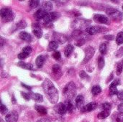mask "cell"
Segmentation results:
<instances>
[{
	"label": "cell",
	"instance_id": "cell-48",
	"mask_svg": "<svg viewBox=\"0 0 123 122\" xmlns=\"http://www.w3.org/2000/svg\"><path fill=\"white\" fill-rule=\"evenodd\" d=\"M117 98H118L120 100L123 101V91H119L118 93H117Z\"/></svg>",
	"mask_w": 123,
	"mask_h": 122
},
{
	"label": "cell",
	"instance_id": "cell-40",
	"mask_svg": "<svg viewBox=\"0 0 123 122\" xmlns=\"http://www.w3.org/2000/svg\"><path fill=\"white\" fill-rule=\"evenodd\" d=\"M118 92L119 91H118L117 87L110 86V95H117Z\"/></svg>",
	"mask_w": 123,
	"mask_h": 122
},
{
	"label": "cell",
	"instance_id": "cell-25",
	"mask_svg": "<svg viewBox=\"0 0 123 122\" xmlns=\"http://www.w3.org/2000/svg\"><path fill=\"white\" fill-rule=\"evenodd\" d=\"M74 45H68L66 47L65 50H64V54H65V55H66V57H68V56L72 53V52L74 51Z\"/></svg>",
	"mask_w": 123,
	"mask_h": 122
},
{
	"label": "cell",
	"instance_id": "cell-39",
	"mask_svg": "<svg viewBox=\"0 0 123 122\" xmlns=\"http://www.w3.org/2000/svg\"><path fill=\"white\" fill-rule=\"evenodd\" d=\"M79 76L82 79H86V80L88 79V80H89V78H90V77L89 76V75L85 71H84V70H82V71H81L79 73Z\"/></svg>",
	"mask_w": 123,
	"mask_h": 122
},
{
	"label": "cell",
	"instance_id": "cell-17",
	"mask_svg": "<svg viewBox=\"0 0 123 122\" xmlns=\"http://www.w3.org/2000/svg\"><path fill=\"white\" fill-rule=\"evenodd\" d=\"M71 36H72V37H73L74 40H79V39H80V38H81V37H85V35L83 34L82 31H81V30H79V29H75V30L72 32Z\"/></svg>",
	"mask_w": 123,
	"mask_h": 122
},
{
	"label": "cell",
	"instance_id": "cell-13",
	"mask_svg": "<svg viewBox=\"0 0 123 122\" xmlns=\"http://www.w3.org/2000/svg\"><path fill=\"white\" fill-rule=\"evenodd\" d=\"M32 27H33V33L35 35V36L37 38H41L43 36V31L39 25V24L35 23L32 24Z\"/></svg>",
	"mask_w": 123,
	"mask_h": 122
},
{
	"label": "cell",
	"instance_id": "cell-23",
	"mask_svg": "<svg viewBox=\"0 0 123 122\" xmlns=\"http://www.w3.org/2000/svg\"><path fill=\"white\" fill-rule=\"evenodd\" d=\"M65 104H66V109H67V111H68L69 113L72 114L74 111V110H75V106L74 105L72 101H69V100H67L66 101Z\"/></svg>",
	"mask_w": 123,
	"mask_h": 122
},
{
	"label": "cell",
	"instance_id": "cell-19",
	"mask_svg": "<svg viewBox=\"0 0 123 122\" xmlns=\"http://www.w3.org/2000/svg\"><path fill=\"white\" fill-rule=\"evenodd\" d=\"M46 14H47V12L45 11H44L42 9H40L35 13L34 17L37 19H43Z\"/></svg>",
	"mask_w": 123,
	"mask_h": 122
},
{
	"label": "cell",
	"instance_id": "cell-47",
	"mask_svg": "<svg viewBox=\"0 0 123 122\" xmlns=\"http://www.w3.org/2000/svg\"><path fill=\"white\" fill-rule=\"evenodd\" d=\"M120 84V81L119 79H115L111 84L110 86H113V87H117L118 85Z\"/></svg>",
	"mask_w": 123,
	"mask_h": 122
},
{
	"label": "cell",
	"instance_id": "cell-20",
	"mask_svg": "<svg viewBox=\"0 0 123 122\" xmlns=\"http://www.w3.org/2000/svg\"><path fill=\"white\" fill-rule=\"evenodd\" d=\"M30 97L32 99H33L36 102H43V97L42 95L39 93H30Z\"/></svg>",
	"mask_w": 123,
	"mask_h": 122
},
{
	"label": "cell",
	"instance_id": "cell-51",
	"mask_svg": "<svg viewBox=\"0 0 123 122\" xmlns=\"http://www.w3.org/2000/svg\"><path fill=\"white\" fill-rule=\"evenodd\" d=\"M37 122H51L49 119H40L38 120Z\"/></svg>",
	"mask_w": 123,
	"mask_h": 122
},
{
	"label": "cell",
	"instance_id": "cell-12",
	"mask_svg": "<svg viewBox=\"0 0 123 122\" xmlns=\"http://www.w3.org/2000/svg\"><path fill=\"white\" fill-rule=\"evenodd\" d=\"M5 120L6 122H17L18 120V114L15 111H11L6 115Z\"/></svg>",
	"mask_w": 123,
	"mask_h": 122
},
{
	"label": "cell",
	"instance_id": "cell-57",
	"mask_svg": "<svg viewBox=\"0 0 123 122\" xmlns=\"http://www.w3.org/2000/svg\"></svg>",
	"mask_w": 123,
	"mask_h": 122
},
{
	"label": "cell",
	"instance_id": "cell-33",
	"mask_svg": "<svg viewBox=\"0 0 123 122\" xmlns=\"http://www.w3.org/2000/svg\"><path fill=\"white\" fill-rule=\"evenodd\" d=\"M116 42L117 45H121L123 43V32H120L117 34L116 37Z\"/></svg>",
	"mask_w": 123,
	"mask_h": 122
},
{
	"label": "cell",
	"instance_id": "cell-56",
	"mask_svg": "<svg viewBox=\"0 0 123 122\" xmlns=\"http://www.w3.org/2000/svg\"><path fill=\"white\" fill-rule=\"evenodd\" d=\"M1 122H4V121H3L2 119H1Z\"/></svg>",
	"mask_w": 123,
	"mask_h": 122
},
{
	"label": "cell",
	"instance_id": "cell-42",
	"mask_svg": "<svg viewBox=\"0 0 123 122\" xmlns=\"http://www.w3.org/2000/svg\"><path fill=\"white\" fill-rule=\"evenodd\" d=\"M32 47H30V46H27V47H24V48L22 49V52L27 53V54H28V55H30V54L32 52Z\"/></svg>",
	"mask_w": 123,
	"mask_h": 122
},
{
	"label": "cell",
	"instance_id": "cell-37",
	"mask_svg": "<svg viewBox=\"0 0 123 122\" xmlns=\"http://www.w3.org/2000/svg\"><path fill=\"white\" fill-rule=\"evenodd\" d=\"M29 5L31 8H36L40 5V1L37 0H31L29 1Z\"/></svg>",
	"mask_w": 123,
	"mask_h": 122
},
{
	"label": "cell",
	"instance_id": "cell-53",
	"mask_svg": "<svg viewBox=\"0 0 123 122\" xmlns=\"http://www.w3.org/2000/svg\"><path fill=\"white\" fill-rule=\"evenodd\" d=\"M1 42H0V44H1V47H3V45H4V42H5V40H4V39L3 38V37H1Z\"/></svg>",
	"mask_w": 123,
	"mask_h": 122
},
{
	"label": "cell",
	"instance_id": "cell-55",
	"mask_svg": "<svg viewBox=\"0 0 123 122\" xmlns=\"http://www.w3.org/2000/svg\"><path fill=\"white\" fill-rule=\"evenodd\" d=\"M12 103H13V104H16V100H15V99H14V96H12Z\"/></svg>",
	"mask_w": 123,
	"mask_h": 122
},
{
	"label": "cell",
	"instance_id": "cell-30",
	"mask_svg": "<svg viewBox=\"0 0 123 122\" xmlns=\"http://www.w3.org/2000/svg\"><path fill=\"white\" fill-rule=\"evenodd\" d=\"M27 27V23L25 20H21L16 24V29H22Z\"/></svg>",
	"mask_w": 123,
	"mask_h": 122
},
{
	"label": "cell",
	"instance_id": "cell-29",
	"mask_svg": "<svg viewBox=\"0 0 123 122\" xmlns=\"http://www.w3.org/2000/svg\"><path fill=\"white\" fill-rule=\"evenodd\" d=\"M102 91V88L99 86H94L92 88V93L94 96H97Z\"/></svg>",
	"mask_w": 123,
	"mask_h": 122
},
{
	"label": "cell",
	"instance_id": "cell-46",
	"mask_svg": "<svg viewBox=\"0 0 123 122\" xmlns=\"http://www.w3.org/2000/svg\"><path fill=\"white\" fill-rule=\"evenodd\" d=\"M123 55V47H121L118 50L117 52H116V57L117 58H120Z\"/></svg>",
	"mask_w": 123,
	"mask_h": 122
},
{
	"label": "cell",
	"instance_id": "cell-5",
	"mask_svg": "<svg viewBox=\"0 0 123 122\" xmlns=\"http://www.w3.org/2000/svg\"><path fill=\"white\" fill-rule=\"evenodd\" d=\"M105 31H107V29L100 26H90L86 28V32L88 35H95L97 33L104 32Z\"/></svg>",
	"mask_w": 123,
	"mask_h": 122
},
{
	"label": "cell",
	"instance_id": "cell-54",
	"mask_svg": "<svg viewBox=\"0 0 123 122\" xmlns=\"http://www.w3.org/2000/svg\"><path fill=\"white\" fill-rule=\"evenodd\" d=\"M113 78V74L112 73L111 75H110V76L108 78V80H107V83L109 82V81H112V79Z\"/></svg>",
	"mask_w": 123,
	"mask_h": 122
},
{
	"label": "cell",
	"instance_id": "cell-2",
	"mask_svg": "<svg viewBox=\"0 0 123 122\" xmlns=\"http://www.w3.org/2000/svg\"><path fill=\"white\" fill-rule=\"evenodd\" d=\"M63 93L67 100H73L76 95V88L75 83L74 82H69L67 83L63 89Z\"/></svg>",
	"mask_w": 123,
	"mask_h": 122
},
{
	"label": "cell",
	"instance_id": "cell-10",
	"mask_svg": "<svg viewBox=\"0 0 123 122\" xmlns=\"http://www.w3.org/2000/svg\"><path fill=\"white\" fill-rule=\"evenodd\" d=\"M94 20L97 23L104 24H110L109 19L102 14H95L94 17Z\"/></svg>",
	"mask_w": 123,
	"mask_h": 122
},
{
	"label": "cell",
	"instance_id": "cell-11",
	"mask_svg": "<svg viewBox=\"0 0 123 122\" xmlns=\"http://www.w3.org/2000/svg\"><path fill=\"white\" fill-rule=\"evenodd\" d=\"M54 110H55V111L56 113H58V114H59L61 115L64 114L67 111L66 104H63V103H59V104H56L54 106Z\"/></svg>",
	"mask_w": 123,
	"mask_h": 122
},
{
	"label": "cell",
	"instance_id": "cell-18",
	"mask_svg": "<svg viewBox=\"0 0 123 122\" xmlns=\"http://www.w3.org/2000/svg\"><path fill=\"white\" fill-rule=\"evenodd\" d=\"M41 9L46 12H49L53 9V4L50 1H43L41 4Z\"/></svg>",
	"mask_w": 123,
	"mask_h": 122
},
{
	"label": "cell",
	"instance_id": "cell-36",
	"mask_svg": "<svg viewBox=\"0 0 123 122\" xmlns=\"http://www.w3.org/2000/svg\"><path fill=\"white\" fill-rule=\"evenodd\" d=\"M85 42H86V37H81L76 41V45L78 47H81L83 45H84Z\"/></svg>",
	"mask_w": 123,
	"mask_h": 122
},
{
	"label": "cell",
	"instance_id": "cell-41",
	"mask_svg": "<svg viewBox=\"0 0 123 122\" xmlns=\"http://www.w3.org/2000/svg\"><path fill=\"white\" fill-rule=\"evenodd\" d=\"M0 111H1V114L4 115V114H8V109L7 108L1 103V107H0Z\"/></svg>",
	"mask_w": 123,
	"mask_h": 122
},
{
	"label": "cell",
	"instance_id": "cell-50",
	"mask_svg": "<svg viewBox=\"0 0 123 122\" xmlns=\"http://www.w3.org/2000/svg\"><path fill=\"white\" fill-rule=\"evenodd\" d=\"M104 38L105 39H107V40H114L115 37L112 35H105L104 36Z\"/></svg>",
	"mask_w": 123,
	"mask_h": 122
},
{
	"label": "cell",
	"instance_id": "cell-26",
	"mask_svg": "<svg viewBox=\"0 0 123 122\" xmlns=\"http://www.w3.org/2000/svg\"><path fill=\"white\" fill-rule=\"evenodd\" d=\"M35 109L39 114H42V115H45V114H47V109H46L44 106L36 105V106H35Z\"/></svg>",
	"mask_w": 123,
	"mask_h": 122
},
{
	"label": "cell",
	"instance_id": "cell-43",
	"mask_svg": "<svg viewBox=\"0 0 123 122\" xmlns=\"http://www.w3.org/2000/svg\"><path fill=\"white\" fill-rule=\"evenodd\" d=\"M53 58H54L55 60H59L61 59V55L60 52H58V51H55L54 53L53 54Z\"/></svg>",
	"mask_w": 123,
	"mask_h": 122
},
{
	"label": "cell",
	"instance_id": "cell-24",
	"mask_svg": "<svg viewBox=\"0 0 123 122\" xmlns=\"http://www.w3.org/2000/svg\"><path fill=\"white\" fill-rule=\"evenodd\" d=\"M17 65L22 68H25L27 70H33V65L30 63H25L22 61H20L17 63Z\"/></svg>",
	"mask_w": 123,
	"mask_h": 122
},
{
	"label": "cell",
	"instance_id": "cell-3",
	"mask_svg": "<svg viewBox=\"0 0 123 122\" xmlns=\"http://www.w3.org/2000/svg\"><path fill=\"white\" fill-rule=\"evenodd\" d=\"M106 12L110 16V17L114 21H120L123 19V13L117 9L110 7L107 9Z\"/></svg>",
	"mask_w": 123,
	"mask_h": 122
},
{
	"label": "cell",
	"instance_id": "cell-21",
	"mask_svg": "<svg viewBox=\"0 0 123 122\" xmlns=\"http://www.w3.org/2000/svg\"><path fill=\"white\" fill-rule=\"evenodd\" d=\"M112 120L113 122H123V114L115 113L112 116Z\"/></svg>",
	"mask_w": 123,
	"mask_h": 122
},
{
	"label": "cell",
	"instance_id": "cell-28",
	"mask_svg": "<svg viewBox=\"0 0 123 122\" xmlns=\"http://www.w3.org/2000/svg\"><path fill=\"white\" fill-rule=\"evenodd\" d=\"M58 47V44L55 42V41H52L49 43V45H48V50L49 51H51V50H53V51H55Z\"/></svg>",
	"mask_w": 123,
	"mask_h": 122
},
{
	"label": "cell",
	"instance_id": "cell-8",
	"mask_svg": "<svg viewBox=\"0 0 123 122\" xmlns=\"http://www.w3.org/2000/svg\"><path fill=\"white\" fill-rule=\"evenodd\" d=\"M84 52H85V56H84V58L83 60V63H87L89 60H91L92 58V57L94 56V55L95 53V50L94 49V47L89 46L85 49Z\"/></svg>",
	"mask_w": 123,
	"mask_h": 122
},
{
	"label": "cell",
	"instance_id": "cell-6",
	"mask_svg": "<svg viewBox=\"0 0 123 122\" xmlns=\"http://www.w3.org/2000/svg\"><path fill=\"white\" fill-rule=\"evenodd\" d=\"M91 22L89 20H85V19H76L75 20L73 24L72 27L74 28H76V29L80 30L79 29H82L85 27H87L89 24H90Z\"/></svg>",
	"mask_w": 123,
	"mask_h": 122
},
{
	"label": "cell",
	"instance_id": "cell-31",
	"mask_svg": "<svg viewBox=\"0 0 123 122\" xmlns=\"http://www.w3.org/2000/svg\"><path fill=\"white\" fill-rule=\"evenodd\" d=\"M110 112V111H102V112H100V113L97 115V117H98V119H105V118H107V117L109 116Z\"/></svg>",
	"mask_w": 123,
	"mask_h": 122
},
{
	"label": "cell",
	"instance_id": "cell-49",
	"mask_svg": "<svg viewBox=\"0 0 123 122\" xmlns=\"http://www.w3.org/2000/svg\"><path fill=\"white\" fill-rule=\"evenodd\" d=\"M117 109H118V111H119L120 113L123 114V103H121V104H120L118 105Z\"/></svg>",
	"mask_w": 123,
	"mask_h": 122
},
{
	"label": "cell",
	"instance_id": "cell-27",
	"mask_svg": "<svg viewBox=\"0 0 123 122\" xmlns=\"http://www.w3.org/2000/svg\"><path fill=\"white\" fill-rule=\"evenodd\" d=\"M107 45L108 43L107 42H103L99 46V51L101 52L102 55H105L107 52Z\"/></svg>",
	"mask_w": 123,
	"mask_h": 122
},
{
	"label": "cell",
	"instance_id": "cell-44",
	"mask_svg": "<svg viewBox=\"0 0 123 122\" xmlns=\"http://www.w3.org/2000/svg\"><path fill=\"white\" fill-rule=\"evenodd\" d=\"M21 95H22V98L24 99H25L26 101H29L30 99H31L30 93H25V92H21Z\"/></svg>",
	"mask_w": 123,
	"mask_h": 122
},
{
	"label": "cell",
	"instance_id": "cell-7",
	"mask_svg": "<svg viewBox=\"0 0 123 122\" xmlns=\"http://www.w3.org/2000/svg\"><path fill=\"white\" fill-rule=\"evenodd\" d=\"M60 17V14L56 12H49L47 13V14L43 18V20L45 23H51L52 22L56 20L58 18Z\"/></svg>",
	"mask_w": 123,
	"mask_h": 122
},
{
	"label": "cell",
	"instance_id": "cell-52",
	"mask_svg": "<svg viewBox=\"0 0 123 122\" xmlns=\"http://www.w3.org/2000/svg\"><path fill=\"white\" fill-rule=\"evenodd\" d=\"M22 86L24 87V88H27V89H28V90H30V91L32 89V88L30 86H27V85H25L24 83H22Z\"/></svg>",
	"mask_w": 123,
	"mask_h": 122
},
{
	"label": "cell",
	"instance_id": "cell-14",
	"mask_svg": "<svg viewBox=\"0 0 123 122\" xmlns=\"http://www.w3.org/2000/svg\"><path fill=\"white\" fill-rule=\"evenodd\" d=\"M97 107V104L95 102H91V103L86 104V106H84L83 107V109H81V111L83 112H90V111L94 110Z\"/></svg>",
	"mask_w": 123,
	"mask_h": 122
},
{
	"label": "cell",
	"instance_id": "cell-15",
	"mask_svg": "<svg viewBox=\"0 0 123 122\" xmlns=\"http://www.w3.org/2000/svg\"><path fill=\"white\" fill-rule=\"evenodd\" d=\"M75 103H76V106L77 108L79 109H83V105L84 103V98L82 95H79L76 96V100H75Z\"/></svg>",
	"mask_w": 123,
	"mask_h": 122
},
{
	"label": "cell",
	"instance_id": "cell-34",
	"mask_svg": "<svg viewBox=\"0 0 123 122\" xmlns=\"http://www.w3.org/2000/svg\"><path fill=\"white\" fill-rule=\"evenodd\" d=\"M123 69V60H122L120 63H118L117 64V70H116V74L117 76L120 75Z\"/></svg>",
	"mask_w": 123,
	"mask_h": 122
},
{
	"label": "cell",
	"instance_id": "cell-16",
	"mask_svg": "<svg viewBox=\"0 0 123 122\" xmlns=\"http://www.w3.org/2000/svg\"><path fill=\"white\" fill-rule=\"evenodd\" d=\"M19 37H20L22 40H24V41H25V42H32V36H31L30 34H28L27 32H20V34H19Z\"/></svg>",
	"mask_w": 123,
	"mask_h": 122
},
{
	"label": "cell",
	"instance_id": "cell-32",
	"mask_svg": "<svg viewBox=\"0 0 123 122\" xmlns=\"http://www.w3.org/2000/svg\"><path fill=\"white\" fill-rule=\"evenodd\" d=\"M97 65L99 69H102L105 66V59L102 56H99L97 58Z\"/></svg>",
	"mask_w": 123,
	"mask_h": 122
},
{
	"label": "cell",
	"instance_id": "cell-22",
	"mask_svg": "<svg viewBox=\"0 0 123 122\" xmlns=\"http://www.w3.org/2000/svg\"><path fill=\"white\" fill-rule=\"evenodd\" d=\"M45 57L43 55H39L35 60V64L38 68H41L44 63H45Z\"/></svg>",
	"mask_w": 123,
	"mask_h": 122
},
{
	"label": "cell",
	"instance_id": "cell-38",
	"mask_svg": "<svg viewBox=\"0 0 123 122\" xmlns=\"http://www.w3.org/2000/svg\"><path fill=\"white\" fill-rule=\"evenodd\" d=\"M102 109H103V111H110V110L112 109V106L109 103H104L102 104Z\"/></svg>",
	"mask_w": 123,
	"mask_h": 122
},
{
	"label": "cell",
	"instance_id": "cell-1",
	"mask_svg": "<svg viewBox=\"0 0 123 122\" xmlns=\"http://www.w3.org/2000/svg\"><path fill=\"white\" fill-rule=\"evenodd\" d=\"M43 88L51 104H56L58 101V92L52 81L46 78L43 83Z\"/></svg>",
	"mask_w": 123,
	"mask_h": 122
},
{
	"label": "cell",
	"instance_id": "cell-35",
	"mask_svg": "<svg viewBox=\"0 0 123 122\" xmlns=\"http://www.w3.org/2000/svg\"><path fill=\"white\" fill-rule=\"evenodd\" d=\"M52 71L54 74H58L59 73H61V69L59 65L55 64L52 68Z\"/></svg>",
	"mask_w": 123,
	"mask_h": 122
},
{
	"label": "cell",
	"instance_id": "cell-45",
	"mask_svg": "<svg viewBox=\"0 0 123 122\" xmlns=\"http://www.w3.org/2000/svg\"><path fill=\"white\" fill-rule=\"evenodd\" d=\"M29 56V55L28 54H27V53H25V52H21V53H19V55H18V58L19 59V60H24V59H25V58H27V57Z\"/></svg>",
	"mask_w": 123,
	"mask_h": 122
},
{
	"label": "cell",
	"instance_id": "cell-4",
	"mask_svg": "<svg viewBox=\"0 0 123 122\" xmlns=\"http://www.w3.org/2000/svg\"><path fill=\"white\" fill-rule=\"evenodd\" d=\"M0 14L1 18L6 22H11L14 19V14L9 8H2L1 9Z\"/></svg>",
	"mask_w": 123,
	"mask_h": 122
},
{
	"label": "cell",
	"instance_id": "cell-9",
	"mask_svg": "<svg viewBox=\"0 0 123 122\" xmlns=\"http://www.w3.org/2000/svg\"><path fill=\"white\" fill-rule=\"evenodd\" d=\"M53 41L56 42L58 44H63L67 41V37L63 34L59 32H54L53 35Z\"/></svg>",
	"mask_w": 123,
	"mask_h": 122
}]
</instances>
